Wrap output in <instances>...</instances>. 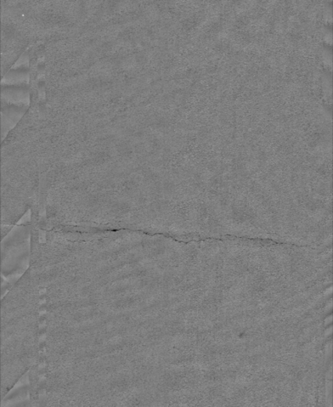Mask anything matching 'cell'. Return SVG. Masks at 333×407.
<instances>
[{"mask_svg":"<svg viewBox=\"0 0 333 407\" xmlns=\"http://www.w3.org/2000/svg\"><path fill=\"white\" fill-rule=\"evenodd\" d=\"M2 240V278L14 286L30 267L31 222L17 224Z\"/></svg>","mask_w":333,"mask_h":407,"instance_id":"obj_1","label":"cell"},{"mask_svg":"<svg viewBox=\"0 0 333 407\" xmlns=\"http://www.w3.org/2000/svg\"><path fill=\"white\" fill-rule=\"evenodd\" d=\"M31 105L29 86H2L1 105Z\"/></svg>","mask_w":333,"mask_h":407,"instance_id":"obj_2","label":"cell"},{"mask_svg":"<svg viewBox=\"0 0 333 407\" xmlns=\"http://www.w3.org/2000/svg\"><path fill=\"white\" fill-rule=\"evenodd\" d=\"M29 107L18 105H1L2 141L8 137L22 118L24 117Z\"/></svg>","mask_w":333,"mask_h":407,"instance_id":"obj_3","label":"cell"}]
</instances>
